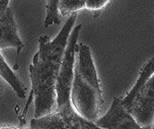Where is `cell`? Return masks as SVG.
<instances>
[{
  "mask_svg": "<svg viewBox=\"0 0 154 129\" xmlns=\"http://www.w3.org/2000/svg\"><path fill=\"white\" fill-rule=\"evenodd\" d=\"M94 124L103 129H153V125L140 127L131 114L121 104V99L114 98L109 112Z\"/></svg>",
  "mask_w": 154,
  "mask_h": 129,
  "instance_id": "6",
  "label": "cell"
},
{
  "mask_svg": "<svg viewBox=\"0 0 154 129\" xmlns=\"http://www.w3.org/2000/svg\"><path fill=\"white\" fill-rule=\"evenodd\" d=\"M75 52L78 53V60L74 63V69L80 76L92 88L97 91H101L100 80L91 57V51L88 46L79 44L75 46Z\"/></svg>",
  "mask_w": 154,
  "mask_h": 129,
  "instance_id": "7",
  "label": "cell"
},
{
  "mask_svg": "<svg viewBox=\"0 0 154 129\" xmlns=\"http://www.w3.org/2000/svg\"><path fill=\"white\" fill-rule=\"evenodd\" d=\"M71 103L81 117L92 123L97 119L103 103L102 91H97L87 84L75 69L71 89Z\"/></svg>",
  "mask_w": 154,
  "mask_h": 129,
  "instance_id": "3",
  "label": "cell"
},
{
  "mask_svg": "<svg viewBox=\"0 0 154 129\" xmlns=\"http://www.w3.org/2000/svg\"><path fill=\"white\" fill-rule=\"evenodd\" d=\"M73 111V110H72ZM69 112L55 111L41 118L31 120V129H73Z\"/></svg>",
  "mask_w": 154,
  "mask_h": 129,
  "instance_id": "8",
  "label": "cell"
},
{
  "mask_svg": "<svg viewBox=\"0 0 154 129\" xmlns=\"http://www.w3.org/2000/svg\"><path fill=\"white\" fill-rule=\"evenodd\" d=\"M58 5H59L58 0L57 1L56 0H50V1L47 2V17L45 20V23H44L45 28H48L52 24L60 23Z\"/></svg>",
  "mask_w": 154,
  "mask_h": 129,
  "instance_id": "11",
  "label": "cell"
},
{
  "mask_svg": "<svg viewBox=\"0 0 154 129\" xmlns=\"http://www.w3.org/2000/svg\"><path fill=\"white\" fill-rule=\"evenodd\" d=\"M0 76L12 88V89L15 91L19 98H25L26 93L23 84L20 81V79L16 76L12 70L9 68L1 54H0Z\"/></svg>",
  "mask_w": 154,
  "mask_h": 129,
  "instance_id": "10",
  "label": "cell"
},
{
  "mask_svg": "<svg viewBox=\"0 0 154 129\" xmlns=\"http://www.w3.org/2000/svg\"><path fill=\"white\" fill-rule=\"evenodd\" d=\"M109 2L111 1H109V0H87L85 1V8L93 10V11H97V10H100L105 8Z\"/></svg>",
  "mask_w": 154,
  "mask_h": 129,
  "instance_id": "14",
  "label": "cell"
},
{
  "mask_svg": "<svg viewBox=\"0 0 154 129\" xmlns=\"http://www.w3.org/2000/svg\"><path fill=\"white\" fill-rule=\"evenodd\" d=\"M70 119L73 129H103L96 125L94 123L84 119L74 110L70 113Z\"/></svg>",
  "mask_w": 154,
  "mask_h": 129,
  "instance_id": "13",
  "label": "cell"
},
{
  "mask_svg": "<svg viewBox=\"0 0 154 129\" xmlns=\"http://www.w3.org/2000/svg\"><path fill=\"white\" fill-rule=\"evenodd\" d=\"M0 129H21V128H17V127H12V126H3V127H0Z\"/></svg>",
  "mask_w": 154,
  "mask_h": 129,
  "instance_id": "15",
  "label": "cell"
},
{
  "mask_svg": "<svg viewBox=\"0 0 154 129\" xmlns=\"http://www.w3.org/2000/svg\"><path fill=\"white\" fill-rule=\"evenodd\" d=\"M28 129H31V128H28Z\"/></svg>",
  "mask_w": 154,
  "mask_h": 129,
  "instance_id": "16",
  "label": "cell"
},
{
  "mask_svg": "<svg viewBox=\"0 0 154 129\" xmlns=\"http://www.w3.org/2000/svg\"><path fill=\"white\" fill-rule=\"evenodd\" d=\"M23 46V41L18 35V28L12 10L8 8V1H0V49L16 48L17 58L13 67L14 70L19 68L20 52Z\"/></svg>",
  "mask_w": 154,
  "mask_h": 129,
  "instance_id": "5",
  "label": "cell"
},
{
  "mask_svg": "<svg viewBox=\"0 0 154 129\" xmlns=\"http://www.w3.org/2000/svg\"><path fill=\"white\" fill-rule=\"evenodd\" d=\"M85 1L83 0H78V1H74V0H62L59 1L58 8L59 12L62 16H65L67 14H73L79 10L85 8Z\"/></svg>",
  "mask_w": 154,
  "mask_h": 129,
  "instance_id": "12",
  "label": "cell"
},
{
  "mask_svg": "<svg viewBox=\"0 0 154 129\" xmlns=\"http://www.w3.org/2000/svg\"><path fill=\"white\" fill-rule=\"evenodd\" d=\"M153 72H154V61H153V59H150L144 65L143 69L141 70L139 77H138L136 84L134 85V88L128 92V94L123 100H121V104H122V106L125 110H127L129 108V106L132 104V102H133L137 93L146 84V83L149 81V79L153 76Z\"/></svg>",
  "mask_w": 154,
  "mask_h": 129,
  "instance_id": "9",
  "label": "cell"
},
{
  "mask_svg": "<svg viewBox=\"0 0 154 129\" xmlns=\"http://www.w3.org/2000/svg\"><path fill=\"white\" fill-rule=\"evenodd\" d=\"M153 76L137 93L132 104L126 110L142 128L153 125Z\"/></svg>",
  "mask_w": 154,
  "mask_h": 129,
  "instance_id": "4",
  "label": "cell"
},
{
  "mask_svg": "<svg viewBox=\"0 0 154 129\" xmlns=\"http://www.w3.org/2000/svg\"><path fill=\"white\" fill-rule=\"evenodd\" d=\"M76 18V13L72 14L53 40H50L48 35L38 38L39 49L29 67L32 90L25 107L26 112L35 95V118H41L51 113L56 103V80Z\"/></svg>",
  "mask_w": 154,
  "mask_h": 129,
  "instance_id": "1",
  "label": "cell"
},
{
  "mask_svg": "<svg viewBox=\"0 0 154 129\" xmlns=\"http://www.w3.org/2000/svg\"><path fill=\"white\" fill-rule=\"evenodd\" d=\"M82 26V24L77 25L73 28L72 34H70L56 80L55 91L57 111L60 112H69L73 110L71 103V89L75 63V46Z\"/></svg>",
  "mask_w": 154,
  "mask_h": 129,
  "instance_id": "2",
  "label": "cell"
}]
</instances>
